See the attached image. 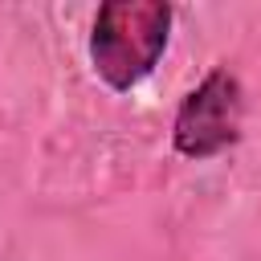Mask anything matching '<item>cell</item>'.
<instances>
[{
	"instance_id": "1",
	"label": "cell",
	"mask_w": 261,
	"mask_h": 261,
	"mask_svg": "<svg viewBox=\"0 0 261 261\" xmlns=\"http://www.w3.org/2000/svg\"><path fill=\"white\" fill-rule=\"evenodd\" d=\"M171 4L163 0H106L94 12V29H90V61L94 73L126 94L135 90L143 77L155 73L167 37H171Z\"/></svg>"
},
{
	"instance_id": "2",
	"label": "cell",
	"mask_w": 261,
	"mask_h": 261,
	"mask_svg": "<svg viewBox=\"0 0 261 261\" xmlns=\"http://www.w3.org/2000/svg\"><path fill=\"white\" fill-rule=\"evenodd\" d=\"M241 122H245L241 77L220 65L179 102L171 122V143L188 159H212L241 139Z\"/></svg>"
}]
</instances>
